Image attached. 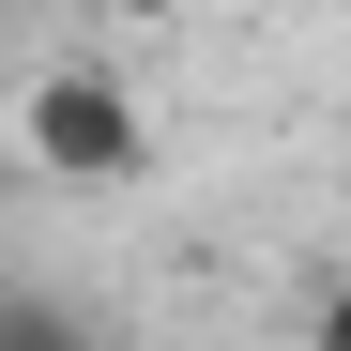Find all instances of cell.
Returning <instances> with one entry per match:
<instances>
[{
  "label": "cell",
  "instance_id": "cell-1",
  "mask_svg": "<svg viewBox=\"0 0 351 351\" xmlns=\"http://www.w3.org/2000/svg\"><path fill=\"white\" fill-rule=\"evenodd\" d=\"M16 153H31V184L107 199V184H138V168H153V107H138L123 62H46V77L16 92Z\"/></svg>",
  "mask_w": 351,
  "mask_h": 351
},
{
  "label": "cell",
  "instance_id": "cell-2",
  "mask_svg": "<svg viewBox=\"0 0 351 351\" xmlns=\"http://www.w3.org/2000/svg\"><path fill=\"white\" fill-rule=\"evenodd\" d=\"M0 351H107V321L46 275H0Z\"/></svg>",
  "mask_w": 351,
  "mask_h": 351
}]
</instances>
